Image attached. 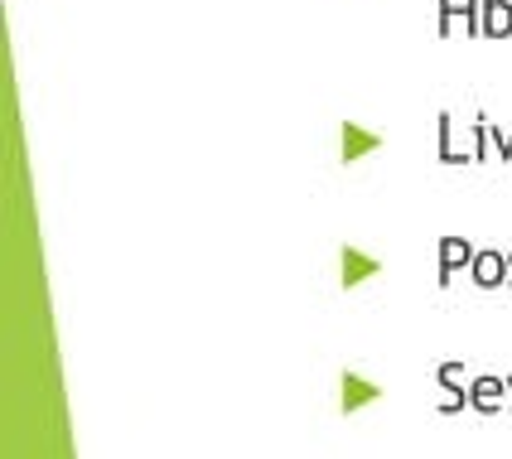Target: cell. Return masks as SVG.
Wrapping results in <instances>:
<instances>
[{
    "instance_id": "52a82bcc",
    "label": "cell",
    "mask_w": 512,
    "mask_h": 459,
    "mask_svg": "<svg viewBox=\"0 0 512 459\" xmlns=\"http://www.w3.org/2000/svg\"><path fill=\"white\" fill-rule=\"evenodd\" d=\"M459 266H474V252H469V242L445 237V242H440V281H450Z\"/></svg>"
},
{
    "instance_id": "7a4b0ae2",
    "label": "cell",
    "mask_w": 512,
    "mask_h": 459,
    "mask_svg": "<svg viewBox=\"0 0 512 459\" xmlns=\"http://www.w3.org/2000/svg\"><path fill=\"white\" fill-rule=\"evenodd\" d=\"M382 402V387L363 373H343L339 377V411H363V406Z\"/></svg>"
},
{
    "instance_id": "ba28073f",
    "label": "cell",
    "mask_w": 512,
    "mask_h": 459,
    "mask_svg": "<svg viewBox=\"0 0 512 459\" xmlns=\"http://www.w3.org/2000/svg\"><path fill=\"white\" fill-rule=\"evenodd\" d=\"M440 387H445V397H459V392H469V387H464V368H459V363H440Z\"/></svg>"
},
{
    "instance_id": "6da1fadb",
    "label": "cell",
    "mask_w": 512,
    "mask_h": 459,
    "mask_svg": "<svg viewBox=\"0 0 512 459\" xmlns=\"http://www.w3.org/2000/svg\"><path fill=\"white\" fill-rule=\"evenodd\" d=\"M377 271H382V261L372 257V252H363V247H343V252H339V286L343 290L372 281Z\"/></svg>"
},
{
    "instance_id": "277c9868",
    "label": "cell",
    "mask_w": 512,
    "mask_h": 459,
    "mask_svg": "<svg viewBox=\"0 0 512 459\" xmlns=\"http://www.w3.org/2000/svg\"><path fill=\"white\" fill-rule=\"evenodd\" d=\"M503 402H508V377H474V382H469V406H474L479 416L503 411Z\"/></svg>"
},
{
    "instance_id": "8992f818",
    "label": "cell",
    "mask_w": 512,
    "mask_h": 459,
    "mask_svg": "<svg viewBox=\"0 0 512 459\" xmlns=\"http://www.w3.org/2000/svg\"><path fill=\"white\" fill-rule=\"evenodd\" d=\"M474 281L484 290H493V286H503L508 281V257H498V252H474Z\"/></svg>"
},
{
    "instance_id": "30bf717a",
    "label": "cell",
    "mask_w": 512,
    "mask_h": 459,
    "mask_svg": "<svg viewBox=\"0 0 512 459\" xmlns=\"http://www.w3.org/2000/svg\"><path fill=\"white\" fill-rule=\"evenodd\" d=\"M508 397H512V377H508Z\"/></svg>"
},
{
    "instance_id": "3957f363",
    "label": "cell",
    "mask_w": 512,
    "mask_h": 459,
    "mask_svg": "<svg viewBox=\"0 0 512 459\" xmlns=\"http://www.w3.org/2000/svg\"><path fill=\"white\" fill-rule=\"evenodd\" d=\"M377 145H382V136H377V131H368V126H358V121H343V126H339V160H343V165H353V160L372 155Z\"/></svg>"
},
{
    "instance_id": "9c48e42d",
    "label": "cell",
    "mask_w": 512,
    "mask_h": 459,
    "mask_svg": "<svg viewBox=\"0 0 512 459\" xmlns=\"http://www.w3.org/2000/svg\"><path fill=\"white\" fill-rule=\"evenodd\" d=\"M508 281H512V257H508Z\"/></svg>"
},
{
    "instance_id": "5b68a950",
    "label": "cell",
    "mask_w": 512,
    "mask_h": 459,
    "mask_svg": "<svg viewBox=\"0 0 512 459\" xmlns=\"http://www.w3.org/2000/svg\"><path fill=\"white\" fill-rule=\"evenodd\" d=\"M479 29H484L488 39L512 34V5L508 0H479Z\"/></svg>"
}]
</instances>
